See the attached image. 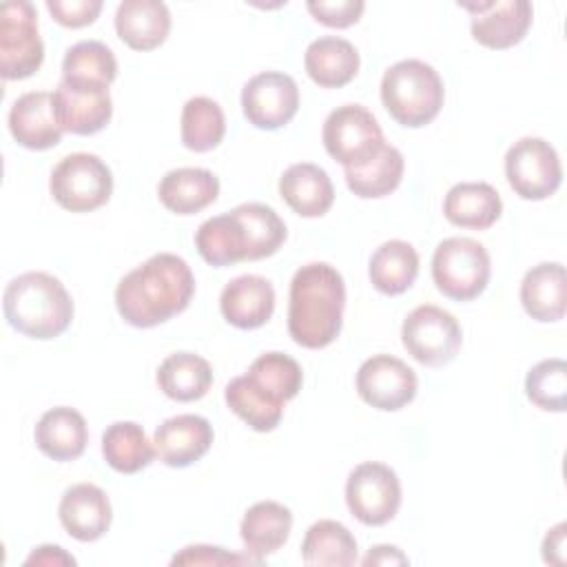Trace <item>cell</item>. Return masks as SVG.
Masks as SVG:
<instances>
[{
	"label": "cell",
	"instance_id": "6da1fadb",
	"mask_svg": "<svg viewBox=\"0 0 567 567\" xmlns=\"http://www.w3.org/2000/svg\"><path fill=\"white\" fill-rule=\"evenodd\" d=\"M193 295L190 266L173 252H157L120 279L115 306L128 326L153 328L184 312Z\"/></svg>",
	"mask_w": 567,
	"mask_h": 567
},
{
	"label": "cell",
	"instance_id": "7a4b0ae2",
	"mask_svg": "<svg viewBox=\"0 0 567 567\" xmlns=\"http://www.w3.org/2000/svg\"><path fill=\"white\" fill-rule=\"evenodd\" d=\"M346 284L341 272L323 261L301 266L288 295V332L301 348L330 346L343 323Z\"/></svg>",
	"mask_w": 567,
	"mask_h": 567
},
{
	"label": "cell",
	"instance_id": "3957f363",
	"mask_svg": "<svg viewBox=\"0 0 567 567\" xmlns=\"http://www.w3.org/2000/svg\"><path fill=\"white\" fill-rule=\"evenodd\" d=\"M2 310L13 330L47 341L60 337L71 326L73 299L58 277L31 270L7 284Z\"/></svg>",
	"mask_w": 567,
	"mask_h": 567
},
{
	"label": "cell",
	"instance_id": "277c9868",
	"mask_svg": "<svg viewBox=\"0 0 567 567\" xmlns=\"http://www.w3.org/2000/svg\"><path fill=\"white\" fill-rule=\"evenodd\" d=\"M445 89L436 69L423 60H401L381 80V102L401 126L430 124L443 106Z\"/></svg>",
	"mask_w": 567,
	"mask_h": 567
},
{
	"label": "cell",
	"instance_id": "5b68a950",
	"mask_svg": "<svg viewBox=\"0 0 567 567\" xmlns=\"http://www.w3.org/2000/svg\"><path fill=\"white\" fill-rule=\"evenodd\" d=\"M492 264L483 244L472 237H447L432 255V279L454 301L476 299L489 281Z\"/></svg>",
	"mask_w": 567,
	"mask_h": 567
},
{
	"label": "cell",
	"instance_id": "8992f818",
	"mask_svg": "<svg viewBox=\"0 0 567 567\" xmlns=\"http://www.w3.org/2000/svg\"><path fill=\"white\" fill-rule=\"evenodd\" d=\"M49 188L64 210L91 213L109 202L113 193V175L97 155L71 153L55 164Z\"/></svg>",
	"mask_w": 567,
	"mask_h": 567
},
{
	"label": "cell",
	"instance_id": "52a82bcc",
	"mask_svg": "<svg viewBox=\"0 0 567 567\" xmlns=\"http://www.w3.org/2000/svg\"><path fill=\"white\" fill-rule=\"evenodd\" d=\"M323 146L343 168H359L385 144L377 117L361 104H343L330 111L321 131Z\"/></svg>",
	"mask_w": 567,
	"mask_h": 567
},
{
	"label": "cell",
	"instance_id": "ba28073f",
	"mask_svg": "<svg viewBox=\"0 0 567 567\" xmlns=\"http://www.w3.org/2000/svg\"><path fill=\"white\" fill-rule=\"evenodd\" d=\"M44 60L38 33V13L29 0H11L0 7V73L4 80L31 78Z\"/></svg>",
	"mask_w": 567,
	"mask_h": 567
},
{
	"label": "cell",
	"instance_id": "9c48e42d",
	"mask_svg": "<svg viewBox=\"0 0 567 567\" xmlns=\"http://www.w3.org/2000/svg\"><path fill=\"white\" fill-rule=\"evenodd\" d=\"M401 341L414 361L427 368H441L458 354L463 332L454 315L439 306L423 303L405 317Z\"/></svg>",
	"mask_w": 567,
	"mask_h": 567
},
{
	"label": "cell",
	"instance_id": "30bf717a",
	"mask_svg": "<svg viewBox=\"0 0 567 567\" xmlns=\"http://www.w3.org/2000/svg\"><path fill=\"white\" fill-rule=\"evenodd\" d=\"M346 503L350 514L363 525L390 523L401 505V481L396 472L377 461L359 463L346 481Z\"/></svg>",
	"mask_w": 567,
	"mask_h": 567
},
{
	"label": "cell",
	"instance_id": "8fae6325",
	"mask_svg": "<svg viewBox=\"0 0 567 567\" xmlns=\"http://www.w3.org/2000/svg\"><path fill=\"white\" fill-rule=\"evenodd\" d=\"M505 177L518 197L540 202L558 190L563 166L547 140L520 137L505 155Z\"/></svg>",
	"mask_w": 567,
	"mask_h": 567
},
{
	"label": "cell",
	"instance_id": "7c38bea8",
	"mask_svg": "<svg viewBox=\"0 0 567 567\" xmlns=\"http://www.w3.org/2000/svg\"><path fill=\"white\" fill-rule=\"evenodd\" d=\"M297 109L299 86L288 73L264 71L241 89V111L255 128L277 131L297 115Z\"/></svg>",
	"mask_w": 567,
	"mask_h": 567
},
{
	"label": "cell",
	"instance_id": "4fadbf2b",
	"mask_svg": "<svg viewBox=\"0 0 567 567\" xmlns=\"http://www.w3.org/2000/svg\"><path fill=\"white\" fill-rule=\"evenodd\" d=\"M416 390L419 381L414 370L392 354H374L365 359L357 372L359 396L381 412L405 408L416 396Z\"/></svg>",
	"mask_w": 567,
	"mask_h": 567
},
{
	"label": "cell",
	"instance_id": "5bb4252c",
	"mask_svg": "<svg viewBox=\"0 0 567 567\" xmlns=\"http://www.w3.org/2000/svg\"><path fill=\"white\" fill-rule=\"evenodd\" d=\"M472 13V38L487 49H509L518 44L532 27V4L527 0H489L458 4Z\"/></svg>",
	"mask_w": 567,
	"mask_h": 567
},
{
	"label": "cell",
	"instance_id": "9a60e30c",
	"mask_svg": "<svg viewBox=\"0 0 567 567\" xmlns=\"http://www.w3.org/2000/svg\"><path fill=\"white\" fill-rule=\"evenodd\" d=\"M9 131L20 146L31 151H47L60 144L64 131L55 115L53 93L29 91L20 95L9 111Z\"/></svg>",
	"mask_w": 567,
	"mask_h": 567
},
{
	"label": "cell",
	"instance_id": "2e32d148",
	"mask_svg": "<svg viewBox=\"0 0 567 567\" xmlns=\"http://www.w3.org/2000/svg\"><path fill=\"white\" fill-rule=\"evenodd\" d=\"M58 516L69 536L80 543H93L109 532L113 512L102 487L93 483H78L62 494Z\"/></svg>",
	"mask_w": 567,
	"mask_h": 567
},
{
	"label": "cell",
	"instance_id": "e0dca14e",
	"mask_svg": "<svg viewBox=\"0 0 567 567\" xmlns=\"http://www.w3.org/2000/svg\"><path fill=\"white\" fill-rule=\"evenodd\" d=\"M213 425L199 414H177L155 430V454L168 467H188L213 445Z\"/></svg>",
	"mask_w": 567,
	"mask_h": 567
},
{
	"label": "cell",
	"instance_id": "ac0fdd59",
	"mask_svg": "<svg viewBox=\"0 0 567 567\" xmlns=\"http://www.w3.org/2000/svg\"><path fill=\"white\" fill-rule=\"evenodd\" d=\"M219 310L239 330L261 328L272 317L275 288L261 275H239L224 286Z\"/></svg>",
	"mask_w": 567,
	"mask_h": 567
},
{
	"label": "cell",
	"instance_id": "d6986e66",
	"mask_svg": "<svg viewBox=\"0 0 567 567\" xmlns=\"http://www.w3.org/2000/svg\"><path fill=\"white\" fill-rule=\"evenodd\" d=\"M53 104L62 131L73 135H95L113 115L109 89H82L60 82L53 91Z\"/></svg>",
	"mask_w": 567,
	"mask_h": 567
},
{
	"label": "cell",
	"instance_id": "ffe728a7",
	"mask_svg": "<svg viewBox=\"0 0 567 567\" xmlns=\"http://www.w3.org/2000/svg\"><path fill=\"white\" fill-rule=\"evenodd\" d=\"M115 31L133 51H153L168 38V7L159 0H124L115 11Z\"/></svg>",
	"mask_w": 567,
	"mask_h": 567
},
{
	"label": "cell",
	"instance_id": "44dd1931",
	"mask_svg": "<svg viewBox=\"0 0 567 567\" xmlns=\"http://www.w3.org/2000/svg\"><path fill=\"white\" fill-rule=\"evenodd\" d=\"M520 303L525 312L540 323L560 321L567 308L565 266L543 261L529 268L520 281Z\"/></svg>",
	"mask_w": 567,
	"mask_h": 567
},
{
	"label": "cell",
	"instance_id": "7402d4cb",
	"mask_svg": "<svg viewBox=\"0 0 567 567\" xmlns=\"http://www.w3.org/2000/svg\"><path fill=\"white\" fill-rule=\"evenodd\" d=\"M38 450L53 461H75L89 443V427L75 408L58 405L47 410L33 432Z\"/></svg>",
	"mask_w": 567,
	"mask_h": 567
},
{
	"label": "cell",
	"instance_id": "603a6c76",
	"mask_svg": "<svg viewBox=\"0 0 567 567\" xmlns=\"http://www.w3.org/2000/svg\"><path fill=\"white\" fill-rule=\"evenodd\" d=\"M279 195L297 215L321 217L334 202V186L321 166L299 162L279 177Z\"/></svg>",
	"mask_w": 567,
	"mask_h": 567
},
{
	"label": "cell",
	"instance_id": "cb8c5ba5",
	"mask_svg": "<svg viewBox=\"0 0 567 567\" xmlns=\"http://www.w3.org/2000/svg\"><path fill=\"white\" fill-rule=\"evenodd\" d=\"M219 195V179L208 168H173L168 171L159 186V202L175 215H193L210 206Z\"/></svg>",
	"mask_w": 567,
	"mask_h": 567
},
{
	"label": "cell",
	"instance_id": "d4e9b609",
	"mask_svg": "<svg viewBox=\"0 0 567 567\" xmlns=\"http://www.w3.org/2000/svg\"><path fill=\"white\" fill-rule=\"evenodd\" d=\"M501 213H503L501 195L487 182L454 184L443 199L445 219L461 228L485 230L496 224Z\"/></svg>",
	"mask_w": 567,
	"mask_h": 567
},
{
	"label": "cell",
	"instance_id": "484cf974",
	"mask_svg": "<svg viewBox=\"0 0 567 567\" xmlns=\"http://www.w3.org/2000/svg\"><path fill=\"white\" fill-rule=\"evenodd\" d=\"M292 514L286 505L277 501H259L241 518L239 534L246 547V554L255 560H261L275 554L290 536Z\"/></svg>",
	"mask_w": 567,
	"mask_h": 567
},
{
	"label": "cell",
	"instance_id": "4316f807",
	"mask_svg": "<svg viewBox=\"0 0 567 567\" xmlns=\"http://www.w3.org/2000/svg\"><path fill=\"white\" fill-rule=\"evenodd\" d=\"M303 66L310 80L323 89H339L352 82L359 71V53L346 38L321 35L303 53Z\"/></svg>",
	"mask_w": 567,
	"mask_h": 567
},
{
	"label": "cell",
	"instance_id": "83f0119b",
	"mask_svg": "<svg viewBox=\"0 0 567 567\" xmlns=\"http://www.w3.org/2000/svg\"><path fill=\"white\" fill-rule=\"evenodd\" d=\"M117 78V60L100 40H82L66 49L62 82L82 89H109Z\"/></svg>",
	"mask_w": 567,
	"mask_h": 567
},
{
	"label": "cell",
	"instance_id": "f1b7e54d",
	"mask_svg": "<svg viewBox=\"0 0 567 567\" xmlns=\"http://www.w3.org/2000/svg\"><path fill=\"white\" fill-rule=\"evenodd\" d=\"M368 275L379 292L390 297L403 295L419 275V255L412 244L390 239L372 252Z\"/></svg>",
	"mask_w": 567,
	"mask_h": 567
},
{
	"label": "cell",
	"instance_id": "f546056e",
	"mask_svg": "<svg viewBox=\"0 0 567 567\" xmlns=\"http://www.w3.org/2000/svg\"><path fill=\"white\" fill-rule=\"evenodd\" d=\"M213 383L210 363L193 352L168 354L157 368V385L173 401H197Z\"/></svg>",
	"mask_w": 567,
	"mask_h": 567
},
{
	"label": "cell",
	"instance_id": "4dcf8cb0",
	"mask_svg": "<svg viewBox=\"0 0 567 567\" xmlns=\"http://www.w3.org/2000/svg\"><path fill=\"white\" fill-rule=\"evenodd\" d=\"M195 246L202 259L217 268L248 261L246 233L233 213L206 219L195 233Z\"/></svg>",
	"mask_w": 567,
	"mask_h": 567
},
{
	"label": "cell",
	"instance_id": "1f68e13d",
	"mask_svg": "<svg viewBox=\"0 0 567 567\" xmlns=\"http://www.w3.org/2000/svg\"><path fill=\"white\" fill-rule=\"evenodd\" d=\"M102 456L115 472L137 474L153 461L155 445H151L140 423L117 421L102 434Z\"/></svg>",
	"mask_w": 567,
	"mask_h": 567
},
{
	"label": "cell",
	"instance_id": "d6a6232c",
	"mask_svg": "<svg viewBox=\"0 0 567 567\" xmlns=\"http://www.w3.org/2000/svg\"><path fill=\"white\" fill-rule=\"evenodd\" d=\"M403 155L396 146L383 144V148L359 168H343L348 188L361 199H379L396 190L403 179Z\"/></svg>",
	"mask_w": 567,
	"mask_h": 567
},
{
	"label": "cell",
	"instance_id": "836d02e7",
	"mask_svg": "<svg viewBox=\"0 0 567 567\" xmlns=\"http://www.w3.org/2000/svg\"><path fill=\"white\" fill-rule=\"evenodd\" d=\"M301 558L306 565H330V567L354 565L357 540L346 525L323 518L308 527L301 543Z\"/></svg>",
	"mask_w": 567,
	"mask_h": 567
},
{
	"label": "cell",
	"instance_id": "e575fe53",
	"mask_svg": "<svg viewBox=\"0 0 567 567\" xmlns=\"http://www.w3.org/2000/svg\"><path fill=\"white\" fill-rule=\"evenodd\" d=\"M230 213L239 219L246 233L248 261H257L275 255L286 241V235H288L286 224L270 206L259 202H248V204H239Z\"/></svg>",
	"mask_w": 567,
	"mask_h": 567
},
{
	"label": "cell",
	"instance_id": "d590c367",
	"mask_svg": "<svg viewBox=\"0 0 567 567\" xmlns=\"http://www.w3.org/2000/svg\"><path fill=\"white\" fill-rule=\"evenodd\" d=\"M224 399L226 405L255 432H272L284 416V403L270 399L246 374L235 377L226 385Z\"/></svg>",
	"mask_w": 567,
	"mask_h": 567
},
{
	"label": "cell",
	"instance_id": "8d00e7d4",
	"mask_svg": "<svg viewBox=\"0 0 567 567\" xmlns=\"http://www.w3.org/2000/svg\"><path fill=\"white\" fill-rule=\"evenodd\" d=\"M226 133L221 106L204 95L190 97L182 109V144L195 153H208L219 146Z\"/></svg>",
	"mask_w": 567,
	"mask_h": 567
},
{
	"label": "cell",
	"instance_id": "74e56055",
	"mask_svg": "<svg viewBox=\"0 0 567 567\" xmlns=\"http://www.w3.org/2000/svg\"><path fill=\"white\" fill-rule=\"evenodd\" d=\"M246 377L277 403H286L295 399L303 381L301 365L284 352L259 354L250 363Z\"/></svg>",
	"mask_w": 567,
	"mask_h": 567
},
{
	"label": "cell",
	"instance_id": "f35d334b",
	"mask_svg": "<svg viewBox=\"0 0 567 567\" xmlns=\"http://www.w3.org/2000/svg\"><path fill=\"white\" fill-rule=\"evenodd\" d=\"M527 399L545 412L567 410V363L563 359H543L525 377Z\"/></svg>",
	"mask_w": 567,
	"mask_h": 567
},
{
	"label": "cell",
	"instance_id": "ab89813d",
	"mask_svg": "<svg viewBox=\"0 0 567 567\" xmlns=\"http://www.w3.org/2000/svg\"><path fill=\"white\" fill-rule=\"evenodd\" d=\"M306 7L317 22L332 29H346L357 24L365 9L361 0H337V2L319 0V2H308Z\"/></svg>",
	"mask_w": 567,
	"mask_h": 567
},
{
	"label": "cell",
	"instance_id": "60d3db41",
	"mask_svg": "<svg viewBox=\"0 0 567 567\" xmlns=\"http://www.w3.org/2000/svg\"><path fill=\"white\" fill-rule=\"evenodd\" d=\"M49 13L69 29L93 24L102 11V0H47Z\"/></svg>",
	"mask_w": 567,
	"mask_h": 567
},
{
	"label": "cell",
	"instance_id": "b9f144b4",
	"mask_svg": "<svg viewBox=\"0 0 567 567\" xmlns=\"http://www.w3.org/2000/svg\"><path fill=\"white\" fill-rule=\"evenodd\" d=\"M255 558L237 556L224 551V547H210V545H190L182 554H177L171 565H224V563H252ZM257 563V560H255Z\"/></svg>",
	"mask_w": 567,
	"mask_h": 567
},
{
	"label": "cell",
	"instance_id": "7bdbcfd3",
	"mask_svg": "<svg viewBox=\"0 0 567 567\" xmlns=\"http://www.w3.org/2000/svg\"><path fill=\"white\" fill-rule=\"evenodd\" d=\"M565 523H558L556 527H551L543 540V560L545 563H554V565H563L565 563Z\"/></svg>",
	"mask_w": 567,
	"mask_h": 567
},
{
	"label": "cell",
	"instance_id": "ee69618b",
	"mask_svg": "<svg viewBox=\"0 0 567 567\" xmlns=\"http://www.w3.org/2000/svg\"><path fill=\"white\" fill-rule=\"evenodd\" d=\"M24 565H75V558L58 545H40L27 556Z\"/></svg>",
	"mask_w": 567,
	"mask_h": 567
},
{
	"label": "cell",
	"instance_id": "f6af8a7d",
	"mask_svg": "<svg viewBox=\"0 0 567 567\" xmlns=\"http://www.w3.org/2000/svg\"><path fill=\"white\" fill-rule=\"evenodd\" d=\"M363 565H408V556L394 545H377L361 560Z\"/></svg>",
	"mask_w": 567,
	"mask_h": 567
}]
</instances>
